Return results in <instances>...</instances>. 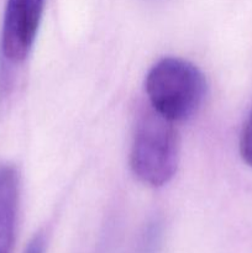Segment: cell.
Returning <instances> with one entry per match:
<instances>
[{
    "label": "cell",
    "mask_w": 252,
    "mask_h": 253,
    "mask_svg": "<svg viewBox=\"0 0 252 253\" xmlns=\"http://www.w3.org/2000/svg\"><path fill=\"white\" fill-rule=\"evenodd\" d=\"M46 0H7L2 22L1 49L11 63H21L36 40Z\"/></svg>",
    "instance_id": "obj_3"
},
{
    "label": "cell",
    "mask_w": 252,
    "mask_h": 253,
    "mask_svg": "<svg viewBox=\"0 0 252 253\" xmlns=\"http://www.w3.org/2000/svg\"><path fill=\"white\" fill-rule=\"evenodd\" d=\"M145 89L153 110L172 123H182L202 108L207 79L192 62L165 57L148 71Z\"/></svg>",
    "instance_id": "obj_1"
},
{
    "label": "cell",
    "mask_w": 252,
    "mask_h": 253,
    "mask_svg": "<svg viewBox=\"0 0 252 253\" xmlns=\"http://www.w3.org/2000/svg\"><path fill=\"white\" fill-rule=\"evenodd\" d=\"M240 153L250 167H252V109L245 123L240 138Z\"/></svg>",
    "instance_id": "obj_5"
},
{
    "label": "cell",
    "mask_w": 252,
    "mask_h": 253,
    "mask_svg": "<svg viewBox=\"0 0 252 253\" xmlns=\"http://www.w3.org/2000/svg\"><path fill=\"white\" fill-rule=\"evenodd\" d=\"M44 245H46V239L42 232H39L34 236V239L30 241L27 245L25 253H43L44 252Z\"/></svg>",
    "instance_id": "obj_6"
},
{
    "label": "cell",
    "mask_w": 252,
    "mask_h": 253,
    "mask_svg": "<svg viewBox=\"0 0 252 253\" xmlns=\"http://www.w3.org/2000/svg\"><path fill=\"white\" fill-rule=\"evenodd\" d=\"M19 173L11 165H0V253H11L19 208Z\"/></svg>",
    "instance_id": "obj_4"
},
{
    "label": "cell",
    "mask_w": 252,
    "mask_h": 253,
    "mask_svg": "<svg viewBox=\"0 0 252 253\" xmlns=\"http://www.w3.org/2000/svg\"><path fill=\"white\" fill-rule=\"evenodd\" d=\"M173 124L151 106L138 116L130 166L135 177L143 184L163 187L177 172L179 137Z\"/></svg>",
    "instance_id": "obj_2"
}]
</instances>
